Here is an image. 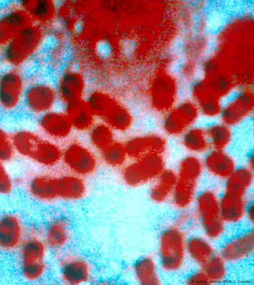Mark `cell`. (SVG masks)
I'll return each instance as SVG.
<instances>
[{"label":"cell","mask_w":254,"mask_h":285,"mask_svg":"<svg viewBox=\"0 0 254 285\" xmlns=\"http://www.w3.org/2000/svg\"><path fill=\"white\" fill-rule=\"evenodd\" d=\"M177 180L176 172L165 169L153 181L149 191L151 200L157 204H163L170 200Z\"/></svg>","instance_id":"cell-26"},{"label":"cell","mask_w":254,"mask_h":285,"mask_svg":"<svg viewBox=\"0 0 254 285\" xmlns=\"http://www.w3.org/2000/svg\"><path fill=\"white\" fill-rule=\"evenodd\" d=\"M31 23L47 28L53 16L52 0H27L19 1Z\"/></svg>","instance_id":"cell-25"},{"label":"cell","mask_w":254,"mask_h":285,"mask_svg":"<svg viewBox=\"0 0 254 285\" xmlns=\"http://www.w3.org/2000/svg\"><path fill=\"white\" fill-rule=\"evenodd\" d=\"M90 129V141L97 149L102 151L114 142L112 129L106 123L93 125Z\"/></svg>","instance_id":"cell-38"},{"label":"cell","mask_w":254,"mask_h":285,"mask_svg":"<svg viewBox=\"0 0 254 285\" xmlns=\"http://www.w3.org/2000/svg\"><path fill=\"white\" fill-rule=\"evenodd\" d=\"M48 250L42 232L36 229L27 232L16 252L20 274L24 281L36 282L44 277L48 270Z\"/></svg>","instance_id":"cell-4"},{"label":"cell","mask_w":254,"mask_h":285,"mask_svg":"<svg viewBox=\"0 0 254 285\" xmlns=\"http://www.w3.org/2000/svg\"><path fill=\"white\" fill-rule=\"evenodd\" d=\"M202 170L203 166L199 159L193 156H187L179 165L177 177L198 182Z\"/></svg>","instance_id":"cell-37"},{"label":"cell","mask_w":254,"mask_h":285,"mask_svg":"<svg viewBox=\"0 0 254 285\" xmlns=\"http://www.w3.org/2000/svg\"><path fill=\"white\" fill-rule=\"evenodd\" d=\"M254 221V206L253 201L249 203L246 214L245 221L248 223L250 226H253Z\"/></svg>","instance_id":"cell-52"},{"label":"cell","mask_w":254,"mask_h":285,"mask_svg":"<svg viewBox=\"0 0 254 285\" xmlns=\"http://www.w3.org/2000/svg\"><path fill=\"white\" fill-rule=\"evenodd\" d=\"M103 119L112 129L120 131L127 130L132 122L130 111L121 103L113 105Z\"/></svg>","instance_id":"cell-33"},{"label":"cell","mask_w":254,"mask_h":285,"mask_svg":"<svg viewBox=\"0 0 254 285\" xmlns=\"http://www.w3.org/2000/svg\"><path fill=\"white\" fill-rule=\"evenodd\" d=\"M69 21L62 14H55L51 20L47 30L60 37L70 31Z\"/></svg>","instance_id":"cell-47"},{"label":"cell","mask_w":254,"mask_h":285,"mask_svg":"<svg viewBox=\"0 0 254 285\" xmlns=\"http://www.w3.org/2000/svg\"><path fill=\"white\" fill-rule=\"evenodd\" d=\"M30 22L19 1L0 8V53L20 30Z\"/></svg>","instance_id":"cell-13"},{"label":"cell","mask_w":254,"mask_h":285,"mask_svg":"<svg viewBox=\"0 0 254 285\" xmlns=\"http://www.w3.org/2000/svg\"><path fill=\"white\" fill-rule=\"evenodd\" d=\"M42 235L49 250L60 253L64 251L71 240L70 223L65 217H54L47 222Z\"/></svg>","instance_id":"cell-15"},{"label":"cell","mask_w":254,"mask_h":285,"mask_svg":"<svg viewBox=\"0 0 254 285\" xmlns=\"http://www.w3.org/2000/svg\"><path fill=\"white\" fill-rule=\"evenodd\" d=\"M58 259L59 277L66 285L86 284L91 280L93 268L89 261L83 256L74 253L62 252Z\"/></svg>","instance_id":"cell-10"},{"label":"cell","mask_w":254,"mask_h":285,"mask_svg":"<svg viewBox=\"0 0 254 285\" xmlns=\"http://www.w3.org/2000/svg\"><path fill=\"white\" fill-rule=\"evenodd\" d=\"M225 180L223 191L242 196H249L254 181L253 170L248 166L236 167Z\"/></svg>","instance_id":"cell-27"},{"label":"cell","mask_w":254,"mask_h":285,"mask_svg":"<svg viewBox=\"0 0 254 285\" xmlns=\"http://www.w3.org/2000/svg\"><path fill=\"white\" fill-rule=\"evenodd\" d=\"M188 261L197 268L203 266L217 252L214 242L203 234L188 236L186 243Z\"/></svg>","instance_id":"cell-19"},{"label":"cell","mask_w":254,"mask_h":285,"mask_svg":"<svg viewBox=\"0 0 254 285\" xmlns=\"http://www.w3.org/2000/svg\"><path fill=\"white\" fill-rule=\"evenodd\" d=\"M62 159L71 173L82 177L92 174L97 167L93 153L78 143L69 144L63 153Z\"/></svg>","instance_id":"cell-14"},{"label":"cell","mask_w":254,"mask_h":285,"mask_svg":"<svg viewBox=\"0 0 254 285\" xmlns=\"http://www.w3.org/2000/svg\"><path fill=\"white\" fill-rule=\"evenodd\" d=\"M185 282L187 285H210L207 278L200 267L188 274Z\"/></svg>","instance_id":"cell-49"},{"label":"cell","mask_w":254,"mask_h":285,"mask_svg":"<svg viewBox=\"0 0 254 285\" xmlns=\"http://www.w3.org/2000/svg\"><path fill=\"white\" fill-rule=\"evenodd\" d=\"M125 147L127 155L136 160L150 154H162L166 148V142L159 135L150 134L130 139Z\"/></svg>","instance_id":"cell-17"},{"label":"cell","mask_w":254,"mask_h":285,"mask_svg":"<svg viewBox=\"0 0 254 285\" xmlns=\"http://www.w3.org/2000/svg\"><path fill=\"white\" fill-rule=\"evenodd\" d=\"M52 6L56 14H60L66 4V1L64 0H52Z\"/></svg>","instance_id":"cell-53"},{"label":"cell","mask_w":254,"mask_h":285,"mask_svg":"<svg viewBox=\"0 0 254 285\" xmlns=\"http://www.w3.org/2000/svg\"><path fill=\"white\" fill-rule=\"evenodd\" d=\"M254 252V231L248 228L225 237L218 253L229 265H237L250 260Z\"/></svg>","instance_id":"cell-9"},{"label":"cell","mask_w":254,"mask_h":285,"mask_svg":"<svg viewBox=\"0 0 254 285\" xmlns=\"http://www.w3.org/2000/svg\"><path fill=\"white\" fill-rule=\"evenodd\" d=\"M93 49L96 58L102 62L111 61L115 56L116 49L114 45L110 40L106 38L97 40Z\"/></svg>","instance_id":"cell-41"},{"label":"cell","mask_w":254,"mask_h":285,"mask_svg":"<svg viewBox=\"0 0 254 285\" xmlns=\"http://www.w3.org/2000/svg\"><path fill=\"white\" fill-rule=\"evenodd\" d=\"M202 234L213 242L222 240L226 235L228 226L221 217L199 223Z\"/></svg>","instance_id":"cell-39"},{"label":"cell","mask_w":254,"mask_h":285,"mask_svg":"<svg viewBox=\"0 0 254 285\" xmlns=\"http://www.w3.org/2000/svg\"><path fill=\"white\" fill-rule=\"evenodd\" d=\"M59 200L74 201L84 197L86 184L82 177L70 173L59 176Z\"/></svg>","instance_id":"cell-29"},{"label":"cell","mask_w":254,"mask_h":285,"mask_svg":"<svg viewBox=\"0 0 254 285\" xmlns=\"http://www.w3.org/2000/svg\"><path fill=\"white\" fill-rule=\"evenodd\" d=\"M14 151L11 137L0 127V162L3 163L11 160Z\"/></svg>","instance_id":"cell-46"},{"label":"cell","mask_w":254,"mask_h":285,"mask_svg":"<svg viewBox=\"0 0 254 285\" xmlns=\"http://www.w3.org/2000/svg\"><path fill=\"white\" fill-rule=\"evenodd\" d=\"M23 69L6 67L0 72V108L5 112H12L23 102L28 83Z\"/></svg>","instance_id":"cell-7"},{"label":"cell","mask_w":254,"mask_h":285,"mask_svg":"<svg viewBox=\"0 0 254 285\" xmlns=\"http://www.w3.org/2000/svg\"><path fill=\"white\" fill-rule=\"evenodd\" d=\"M13 181L10 175L3 162H0V194H9L13 189Z\"/></svg>","instance_id":"cell-48"},{"label":"cell","mask_w":254,"mask_h":285,"mask_svg":"<svg viewBox=\"0 0 254 285\" xmlns=\"http://www.w3.org/2000/svg\"><path fill=\"white\" fill-rule=\"evenodd\" d=\"M200 53V59L204 62H209L218 53L220 48V40L219 37H206L204 39Z\"/></svg>","instance_id":"cell-44"},{"label":"cell","mask_w":254,"mask_h":285,"mask_svg":"<svg viewBox=\"0 0 254 285\" xmlns=\"http://www.w3.org/2000/svg\"><path fill=\"white\" fill-rule=\"evenodd\" d=\"M183 143L190 151L201 153L209 146L205 130L197 127H191L183 133Z\"/></svg>","instance_id":"cell-36"},{"label":"cell","mask_w":254,"mask_h":285,"mask_svg":"<svg viewBox=\"0 0 254 285\" xmlns=\"http://www.w3.org/2000/svg\"><path fill=\"white\" fill-rule=\"evenodd\" d=\"M171 109L163 121L164 130L170 135L183 134L192 127L200 114L196 103L191 100L177 103Z\"/></svg>","instance_id":"cell-12"},{"label":"cell","mask_w":254,"mask_h":285,"mask_svg":"<svg viewBox=\"0 0 254 285\" xmlns=\"http://www.w3.org/2000/svg\"></svg>","instance_id":"cell-54"},{"label":"cell","mask_w":254,"mask_h":285,"mask_svg":"<svg viewBox=\"0 0 254 285\" xmlns=\"http://www.w3.org/2000/svg\"><path fill=\"white\" fill-rule=\"evenodd\" d=\"M209 145L214 149L224 150L231 142L232 133L229 126L225 123L211 124L205 130Z\"/></svg>","instance_id":"cell-35"},{"label":"cell","mask_w":254,"mask_h":285,"mask_svg":"<svg viewBox=\"0 0 254 285\" xmlns=\"http://www.w3.org/2000/svg\"><path fill=\"white\" fill-rule=\"evenodd\" d=\"M61 46L56 55L55 65L59 73L65 77L70 65L79 57L77 46L70 31L62 36Z\"/></svg>","instance_id":"cell-28"},{"label":"cell","mask_w":254,"mask_h":285,"mask_svg":"<svg viewBox=\"0 0 254 285\" xmlns=\"http://www.w3.org/2000/svg\"><path fill=\"white\" fill-rule=\"evenodd\" d=\"M193 206V216L198 224L221 217L220 195L213 189L206 188L198 192Z\"/></svg>","instance_id":"cell-18"},{"label":"cell","mask_w":254,"mask_h":285,"mask_svg":"<svg viewBox=\"0 0 254 285\" xmlns=\"http://www.w3.org/2000/svg\"><path fill=\"white\" fill-rule=\"evenodd\" d=\"M189 63L188 56L172 58L166 67V74L174 81L185 76Z\"/></svg>","instance_id":"cell-42"},{"label":"cell","mask_w":254,"mask_h":285,"mask_svg":"<svg viewBox=\"0 0 254 285\" xmlns=\"http://www.w3.org/2000/svg\"><path fill=\"white\" fill-rule=\"evenodd\" d=\"M188 236L185 228L174 222L160 231L157 241V260L163 272L176 274L185 268L188 261L186 252Z\"/></svg>","instance_id":"cell-3"},{"label":"cell","mask_w":254,"mask_h":285,"mask_svg":"<svg viewBox=\"0 0 254 285\" xmlns=\"http://www.w3.org/2000/svg\"><path fill=\"white\" fill-rule=\"evenodd\" d=\"M39 125L42 130L51 138L62 139L70 134L72 126L64 113L51 110L40 116Z\"/></svg>","instance_id":"cell-22"},{"label":"cell","mask_w":254,"mask_h":285,"mask_svg":"<svg viewBox=\"0 0 254 285\" xmlns=\"http://www.w3.org/2000/svg\"><path fill=\"white\" fill-rule=\"evenodd\" d=\"M62 155L63 152L56 144L41 138L30 159L41 166L51 167L59 162Z\"/></svg>","instance_id":"cell-30"},{"label":"cell","mask_w":254,"mask_h":285,"mask_svg":"<svg viewBox=\"0 0 254 285\" xmlns=\"http://www.w3.org/2000/svg\"><path fill=\"white\" fill-rule=\"evenodd\" d=\"M84 66L81 59L78 57L70 65L67 74L73 76L80 75Z\"/></svg>","instance_id":"cell-51"},{"label":"cell","mask_w":254,"mask_h":285,"mask_svg":"<svg viewBox=\"0 0 254 285\" xmlns=\"http://www.w3.org/2000/svg\"><path fill=\"white\" fill-rule=\"evenodd\" d=\"M85 27V21L83 18L79 17L74 20L71 25L70 31L74 37H78L83 33Z\"/></svg>","instance_id":"cell-50"},{"label":"cell","mask_w":254,"mask_h":285,"mask_svg":"<svg viewBox=\"0 0 254 285\" xmlns=\"http://www.w3.org/2000/svg\"><path fill=\"white\" fill-rule=\"evenodd\" d=\"M198 182L179 178L173 191L170 201L180 211L189 210L193 205L198 194Z\"/></svg>","instance_id":"cell-24"},{"label":"cell","mask_w":254,"mask_h":285,"mask_svg":"<svg viewBox=\"0 0 254 285\" xmlns=\"http://www.w3.org/2000/svg\"><path fill=\"white\" fill-rule=\"evenodd\" d=\"M229 265L217 252L200 268L212 285L221 283L226 280Z\"/></svg>","instance_id":"cell-32"},{"label":"cell","mask_w":254,"mask_h":285,"mask_svg":"<svg viewBox=\"0 0 254 285\" xmlns=\"http://www.w3.org/2000/svg\"><path fill=\"white\" fill-rule=\"evenodd\" d=\"M158 261L150 255L143 256L133 263L131 272L133 279L142 285H158L162 282Z\"/></svg>","instance_id":"cell-21"},{"label":"cell","mask_w":254,"mask_h":285,"mask_svg":"<svg viewBox=\"0 0 254 285\" xmlns=\"http://www.w3.org/2000/svg\"><path fill=\"white\" fill-rule=\"evenodd\" d=\"M28 190L36 200L41 202H52L59 200V176L38 175L32 178Z\"/></svg>","instance_id":"cell-20"},{"label":"cell","mask_w":254,"mask_h":285,"mask_svg":"<svg viewBox=\"0 0 254 285\" xmlns=\"http://www.w3.org/2000/svg\"><path fill=\"white\" fill-rule=\"evenodd\" d=\"M161 154H150L135 160L126 166L122 173L124 181L131 186L153 182L165 169Z\"/></svg>","instance_id":"cell-8"},{"label":"cell","mask_w":254,"mask_h":285,"mask_svg":"<svg viewBox=\"0 0 254 285\" xmlns=\"http://www.w3.org/2000/svg\"><path fill=\"white\" fill-rule=\"evenodd\" d=\"M11 139L14 151L21 156L30 158L41 138L33 131L20 130L13 134Z\"/></svg>","instance_id":"cell-34"},{"label":"cell","mask_w":254,"mask_h":285,"mask_svg":"<svg viewBox=\"0 0 254 285\" xmlns=\"http://www.w3.org/2000/svg\"><path fill=\"white\" fill-rule=\"evenodd\" d=\"M48 34V30L30 23L0 53V61L6 67L23 69L33 61H40Z\"/></svg>","instance_id":"cell-2"},{"label":"cell","mask_w":254,"mask_h":285,"mask_svg":"<svg viewBox=\"0 0 254 285\" xmlns=\"http://www.w3.org/2000/svg\"><path fill=\"white\" fill-rule=\"evenodd\" d=\"M24 222L16 213L6 212L0 216V251L16 252L27 234Z\"/></svg>","instance_id":"cell-11"},{"label":"cell","mask_w":254,"mask_h":285,"mask_svg":"<svg viewBox=\"0 0 254 285\" xmlns=\"http://www.w3.org/2000/svg\"><path fill=\"white\" fill-rule=\"evenodd\" d=\"M86 105L82 101L81 105L75 102L71 103L66 113L72 127L80 131L90 129L93 125L95 115Z\"/></svg>","instance_id":"cell-31"},{"label":"cell","mask_w":254,"mask_h":285,"mask_svg":"<svg viewBox=\"0 0 254 285\" xmlns=\"http://www.w3.org/2000/svg\"><path fill=\"white\" fill-rule=\"evenodd\" d=\"M198 9L202 18V38H219L234 23L253 19L254 0H203Z\"/></svg>","instance_id":"cell-1"},{"label":"cell","mask_w":254,"mask_h":285,"mask_svg":"<svg viewBox=\"0 0 254 285\" xmlns=\"http://www.w3.org/2000/svg\"><path fill=\"white\" fill-rule=\"evenodd\" d=\"M204 167L213 177L225 180L236 169L233 159L223 150L214 149L205 159Z\"/></svg>","instance_id":"cell-23"},{"label":"cell","mask_w":254,"mask_h":285,"mask_svg":"<svg viewBox=\"0 0 254 285\" xmlns=\"http://www.w3.org/2000/svg\"><path fill=\"white\" fill-rule=\"evenodd\" d=\"M127 153L125 145L113 142L102 150V157L104 162L112 167L122 166L126 161Z\"/></svg>","instance_id":"cell-40"},{"label":"cell","mask_w":254,"mask_h":285,"mask_svg":"<svg viewBox=\"0 0 254 285\" xmlns=\"http://www.w3.org/2000/svg\"><path fill=\"white\" fill-rule=\"evenodd\" d=\"M187 36L181 33L176 36L172 41L169 47V53L172 58L188 56L189 43Z\"/></svg>","instance_id":"cell-45"},{"label":"cell","mask_w":254,"mask_h":285,"mask_svg":"<svg viewBox=\"0 0 254 285\" xmlns=\"http://www.w3.org/2000/svg\"><path fill=\"white\" fill-rule=\"evenodd\" d=\"M252 200L223 191L220 195V217L228 227L236 226L245 221L247 207Z\"/></svg>","instance_id":"cell-16"},{"label":"cell","mask_w":254,"mask_h":285,"mask_svg":"<svg viewBox=\"0 0 254 285\" xmlns=\"http://www.w3.org/2000/svg\"><path fill=\"white\" fill-rule=\"evenodd\" d=\"M218 101L222 122L229 126L242 123L253 115L254 94L250 85L233 84Z\"/></svg>","instance_id":"cell-5"},{"label":"cell","mask_w":254,"mask_h":285,"mask_svg":"<svg viewBox=\"0 0 254 285\" xmlns=\"http://www.w3.org/2000/svg\"><path fill=\"white\" fill-rule=\"evenodd\" d=\"M28 80L22 103L30 113L41 115L52 110L57 99L54 83L43 73Z\"/></svg>","instance_id":"cell-6"},{"label":"cell","mask_w":254,"mask_h":285,"mask_svg":"<svg viewBox=\"0 0 254 285\" xmlns=\"http://www.w3.org/2000/svg\"><path fill=\"white\" fill-rule=\"evenodd\" d=\"M138 48L137 40L132 36L124 37L121 38L118 43L120 55L126 61H130L135 57Z\"/></svg>","instance_id":"cell-43"}]
</instances>
